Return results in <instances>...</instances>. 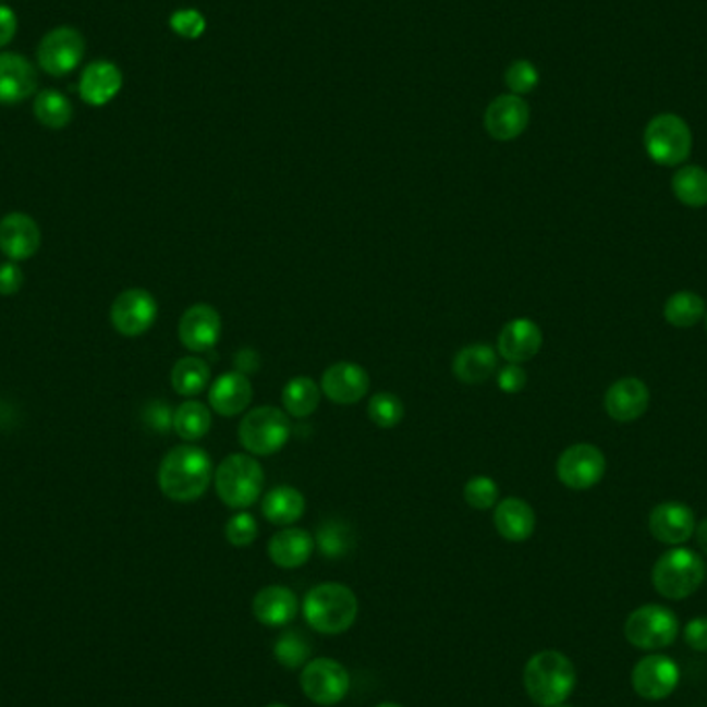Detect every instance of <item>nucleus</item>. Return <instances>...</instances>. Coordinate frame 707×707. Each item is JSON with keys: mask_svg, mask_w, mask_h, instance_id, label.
<instances>
[{"mask_svg": "<svg viewBox=\"0 0 707 707\" xmlns=\"http://www.w3.org/2000/svg\"><path fill=\"white\" fill-rule=\"evenodd\" d=\"M253 402V385L244 373H225L209 387V405L225 418L239 416Z\"/></svg>", "mask_w": 707, "mask_h": 707, "instance_id": "22", "label": "nucleus"}, {"mask_svg": "<svg viewBox=\"0 0 707 707\" xmlns=\"http://www.w3.org/2000/svg\"><path fill=\"white\" fill-rule=\"evenodd\" d=\"M495 527L509 543H526L536 529V513L524 499L509 497L495 507Z\"/></svg>", "mask_w": 707, "mask_h": 707, "instance_id": "25", "label": "nucleus"}, {"mask_svg": "<svg viewBox=\"0 0 707 707\" xmlns=\"http://www.w3.org/2000/svg\"><path fill=\"white\" fill-rule=\"evenodd\" d=\"M290 430V420L283 410L273 405H261L251 410L241 420L239 439L251 455L265 458L278 453L283 444L288 443Z\"/></svg>", "mask_w": 707, "mask_h": 707, "instance_id": "6", "label": "nucleus"}, {"mask_svg": "<svg viewBox=\"0 0 707 707\" xmlns=\"http://www.w3.org/2000/svg\"><path fill=\"white\" fill-rule=\"evenodd\" d=\"M672 193L687 207H706L707 170L702 166H683L672 176Z\"/></svg>", "mask_w": 707, "mask_h": 707, "instance_id": "32", "label": "nucleus"}, {"mask_svg": "<svg viewBox=\"0 0 707 707\" xmlns=\"http://www.w3.org/2000/svg\"><path fill=\"white\" fill-rule=\"evenodd\" d=\"M543 329L527 317L513 319L501 329L497 352L509 364H522L532 361L543 348Z\"/></svg>", "mask_w": 707, "mask_h": 707, "instance_id": "19", "label": "nucleus"}, {"mask_svg": "<svg viewBox=\"0 0 707 707\" xmlns=\"http://www.w3.org/2000/svg\"><path fill=\"white\" fill-rule=\"evenodd\" d=\"M282 404L292 418H308L321 404V387L310 377H294L283 387Z\"/></svg>", "mask_w": 707, "mask_h": 707, "instance_id": "29", "label": "nucleus"}, {"mask_svg": "<svg viewBox=\"0 0 707 707\" xmlns=\"http://www.w3.org/2000/svg\"><path fill=\"white\" fill-rule=\"evenodd\" d=\"M36 119L48 129H64L73 119V106L57 89H46L34 101Z\"/></svg>", "mask_w": 707, "mask_h": 707, "instance_id": "34", "label": "nucleus"}, {"mask_svg": "<svg viewBox=\"0 0 707 707\" xmlns=\"http://www.w3.org/2000/svg\"><path fill=\"white\" fill-rule=\"evenodd\" d=\"M15 32H17L15 13L9 7L0 4V48L15 38Z\"/></svg>", "mask_w": 707, "mask_h": 707, "instance_id": "45", "label": "nucleus"}, {"mask_svg": "<svg viewBox=\"0 0 707 707\" xmlns=\"http://www.w3.org/2000/svg\"><path fill=\"white\" fill-rule=\"evenodd\" d=\"M377 707H402V706H395V704H381V706Z\"/></svg>", "mask_w": 707, "mask_h": 707, "instance_id": "47", "label": "nucleus"}, {"mask_svg": "<svg viewBox=\"0 0 707 707\" xmlns=\"http://www.w3.org/2000/svg\"><path fill=\"white\" fill-rule=\"evenodd\" d=\"M82 34L73 27H57L44 36L38 48V62L41 69L54 77L69 75L83 59Z\"/></svg>", "mask_w": 707, "mask_h": 707, "instance_id": "13", "label": "nucleus"}, {"mask_svg": "<svg viewBox=\"0 0 707 707\" xmlns=\"http://www.w3.org/2000/svg\"><path fill=\"white\" fill-rule=\"evenodd\" d=\"M310 651H313L310 642L298 631L283 633L276 647H273V654H276L278 662L285 668H298L303 667L304 662H310L308 660Z\"/></svg>", "mask_w": 707, "mask_h": 707, "instance_id": "36", "label": "nucleus"}, {"mask_svg": "<svg viewBox=\"0 0 707 707\" xmlns=\"http://www.w3.org/2000/svg\"><path fill=\"white\" fill-rule=\"evenodd\" d=\"M665 317L672 327H693L706 317V301L695 292H676L665 304Z\"/></svg>", "mask_w": 707, "mask_h": 707, "instance_id": "33", "label": "nucleus"}, {"mask_svg": "<svg viewBox=\"0 0 707 707\" xmlns=\"http://www.w3.org/2000/svg\"><path fill=\"white\" fill-rule=\"evenodd\" d=\"M649 389L644 381L626 377L610 385L605 393V410L617 423H635L647 412Z\"/></svg>", "mask_w": 707, "mask_h": 707, "instance_id": "20", "label": "nucleus"}, {"mask_svg": "<svg viewBox=\"0 0 707 707\" xmlns=\"http://www.w3.org/2000/svg\"><path fill=\"white\" fill-rule=\"evenodd\" d=\"M304 619L325 635L344 633L358 617L356 594L344 584L315 586L304 598Z\"/></svg>", "mask_w": 707, "mask_h": 707, "instance_id": "3", "label": "nucleus"}, {"mask_svg": "<svg viewBox=\"0 0 707 707\" xmlns=\"http://www.w3.org/2000/svg\"><path fill=\"white\" fill-rule=\"evenodd\" d=\"M695 513L683 503L667 501L654 507L649 513V532L662 545H685L695 534Z\"/></svg>", "mask_w": 707, "mask_h": 707, "instance_id": "18", "label": "nucleus"}, {"mask_svg": "<svg viewBox=\"0 0 707 707\" xmlns=\"http://www.w3.org/2000/svg\"><path fill=\"white\" fill-rule=\"evenodd\" d=\"M267 707H288V706H280V704H276V706H267Z\"/></svg>", "mask_w": 707, "mask_h": 707, "instance_id": "48", "label": "nucleus"}, {"mask_svg": "<svg viewBox=\"0 0 707 707\" xmlns=\"http://www.w3.org/2000/svg\"><path fill=\"white\" fill-rule=\"evenodd\" d=\"M497 383L503 393H520L527 383L526 370L520 364H507L497 370Z\"/></svg>", "mask_w": 707, "mask_h": 707, "instance_id": "42", "label": "nucleus"}, {"mask_svg": "<svg viewBox=\"0 0 707 707\" xmlns=\"http://www.w3.org/2000/svg\"><path fill=\"white\" fill-rule=\"evenodd\" d=\"M23 271L15 261L0 264V296H13L23 288Z\"/></svg>", "mask_w": 707, "mask_h": 707, "instance_id": "43", "label": "nucleus"}, {"mask_svg": "<svg viewBox=\"0 0 707 707\" xmlns=\"http://www.w3.org/2000/svg\"><path fill=\"white\" fill-rule=\"evenodd\" d=\"M404 402L395 393H375L368 402V418L381 428H393L404 420Z\"/></svg>", "mask_w": 707, "mask_h": 707, "instance_id": "35", "label": "nucleus"}, {"mask_svg": "<svg viewBox=\"0 0 707 707\" xmlns=\"http://www.w3.org/2000/svg\"><path fill=\"white\" fill-rule=\"evenodd\" d=\"M304 695L317 706H336L350 691V674L340 662L331 658H317L306 662L301 674Z\"/></svg>", "mask_w": 707, "mask_h": 707, "instance_id": "11", "label": "nucleus"}, {"mask_svg": "<svg viewBox=\"0 0 707 707\" xmlns=\"http://www.w3.org/2000/svg\"><path fill=\"white\" fill-rule=\"evenodd\" d=\"M464 499L467 505L478 511H486L499 503V486L488 476H474L464 486Z\"/></svg>", "mask_w": 707, "mask_h": 707, "instance_id": "37", "label": "nucleus"}, {"mask_svg": "<svg viewBox=\"0 0 707 707\" xmlns=\"http://www.w3.org/2000/svg\"><path fill=\"white\" fill-rule=\"evenodd\" d=\"M41 244V232L36 220L27 214H9L0 220V253L9 261L32 259Z\"/></svg>", "mask_w": 707, "mask_h": 707, "instance_id": "15", "label": "nucleus"}, {"mask_svg": "<svg viewBox=\"0 0 707 707\" xmlns=\"http://www.w3.org/2000/svg\"><path fill=\"white\" fill-rule=\"evenodd\" d=\"M605 474L607 458L596 444H571L557 462V476L571 490L594 488L605 478Z\"/></svg>", "mask_w": 707, "mask_h": 707, "instance_id": "10", "label": "nucleus"}, {"mask_svg": "<svg viewBox=\"0 0 707 707\" xmlns=\"http://www.w3.org/2000/svg\"><path fill=\"white\" fill-rule=\"evenodd\" d=\"M685 642L695 651H707V617L688 621L685 626Z\"/></svg>", "mask_w": 707, "mask_h": 707, "instance_id": "44", "label": "nucleus"}, {"mask_svg": "<svg viewBox=\"0 0 707 707\" xmlns=\"http://www.w3.org/2000/svg\"><path fill=\"white\" fill-rule=\"evenodd\" d=\"M38 75L32 62L13 52L0 54V103H17L36 92Z\"/></svg>", "mask_w": 707, "mask_h": 707, "instance_id": "21", "label": "nucleus"}, {"mask_svg": "<svg viewBox=\"0 0 707 707\" xmlns=\"http://www.w3.org/2000/svg\"><path fill=\"white\" fill-rule=\"evenodd\" d=\"M315 550V538L301 527H285L271 536L267 545L269 559L282 569L303 566Z\"/></svg>", "mask_w": 707, "mask_h": 707, "instance_id": "24", "label": "nucleus"}, {"mask_svg": "<svg viewBox=\"0 0 707 707\" xmlns=\"http://www.w3.org/2000/svg\"><path fill=\"white\" fill-rule=\"evenodd\" d=\"M695 536H697V545L707 554V520H704L699 526L695 527Z\"/></svg>", "mask_w": 707, "mask_h": 707, "instance_id": "46", "label": "nucleus"}, {"mask_svg": "<svg viewBox=\"0 0 707 707\" xmlns=\"http://www.w3.org/2000/svg\"><path fill=\"white\" fill-rule=\"evenodd\" d=\"M211 478V460L207 451L195 444H179L170 449L158 470V485L163 497L176 503H193L202 499Z\"/></svg>", "mask_w": 707, "mask_h": 707, "instance_id": "1", "label": "nucleus"}, {"mask_svg": "<svg viewBox=\"0 0 707 707\" xmlns=\"http://www.w3.org/2000/svg\"><path fill=\"white\" fill-rule=\"evenodd\" d=\"M319 546L327 557H342L350 548V534L338 524L319 527Z\"/></svg>", "mask_w": 707, "mask_h": 707, "instance_id": "41", "label": "nucleus"}, {"mask_svg": "<svg viewBox=\"0 0 707 707\" xmlns=\"http://www.w3.org/2000/svg\"><path fill=\"white\" fill-rule=\"evenodd\" d=\"M706 580L704 559L688 548H672L665 552L651 571V582L660 596L668 600H685Z\"/></svg>", "mask_w": 707, "mask_h": 707, "instance_id": "5", "label": "nucleus"}, {"mask_svg": "<svg viewBox=\"0 0 707 707\" xmlns=\"http://www.w3.org/2000/svg\"><path fill=\"white\" fill-rule=\"evenodd\" d=\"M529 108L520 96H499L485 112L486 133L497 142H513L527 129Z\"/></svg>", "mask_w": 707, "mask_h": 707, "instance_id": "17", "label": "nucleus"}, {"mask_svg": "<svg viewBox=\"0 0 707 707\" xmlns=\"http://www.w3.org/2000/svg\"><path fill=\"white\" fill-rule=\"evenodd\" d=\"M259 534V526L255 522V517L251 513H236L228 520L225 524V540L232 546H239V548H244V546H251L255 543Z\"/></svg>", "mask_w": 707, "mask_h": 707, "instance_id": "39", "label": "nucleus"}, {"mask_svg": "<svg viewBox=\"0 0 707 707\" xmlns=\"http://www.w3.org/2000/svg\"><path fill=\"white\" fill-rule=\"evenodd\" d=\"M158 319V301L143 288H129L110 306V324L122 338H139Z\"/></svg>", "mask_w": 707, "mask_h": 707, "instance_id": "9", "label": "nucleus"}, {"mask_svg": "<svg viewBox=\"0 0 707 707\" xmlns=\"http://www.w3.org/2000/svg\"><path fill=\"white\" fill-rule=\"evenodd\" d=\"M170 27H172V32L176 36L186 38V40H195V38L203 36V32L207 27V21L197 9H181V11L172 13Z\"/></svg>", "mask_w": 707, "mask_h": 707, "instance_id": "40", "label": "nucleus"}, {"mask_svg": "<svg viewBox=\"0 0 707 707\" xmlns=\"http://www.w3.org/2000/svg\"><path fill=\"white\" fill-rule=\"evenodd\" d=\"M524 685L536 706H561L577 685V672L565 654L546 649L527 660Z\"/></svg>", "mask_w": 707, "mask_h": 707, "instance_id": "2", "label": "nucleus"}, {"mask_svg": "<svg viewBox=\"0 0 707 707\" xmlns=\"http://www.w3.org/2000/svg\"><path fill=\"white\" fill-rule=\"evenodd\" d=\"M172 426L182 441H199L211 428V412L202 402L188 400L174 410Z\"/></svg>", "mask_w": 707, "mask_h": 707, "instance_id": "31", "label": "nucleus"}, {"mask_svg": "<svg viewBox=\"0 0 707 707\" xmlns=\"http://www.w3.org/2000/svg\"><path fill=\"white\" fill-rule=\"evenodd\" d=\"M706 329H707V315H706Z\"/></svg>", "mask_w": 707, "mask_h": 707, "instance_id": "50", "label": "nucleus"}, {"mask_svg": "<svg viewBox=\"0 0 707 707\" xmlns=\"http://www.w3.org/2000/svg\"><path fill=\"white\" fill-rule=\"evenodd\" d=\"M554 707H571V706H565V704H561V706H554Z\"/></svg>", "mask_w": 707, "mask_h": 707, "instance_id": "49", "label": "nucleus"}, {"mask_svg": "<svg viewBox=\"0 0 707 707\" xmlns=\"http://www.w3.org/2000/svg\"><path fill=\"white\" fill-rule=\"evenodd\" d=\"M298 598L290 587L267 586L253 600V614L265 626H283L294 621Z\"/></svg>", "mask_w": 707, "mask_h": 707, "instance_id": "23", "label": "nucleus"}, {"mask_svg": "<svg viewBox=\"0 0 707 707\" xmlns=\"http://www.w3.org/2000/svg\"><path fill=\"white\" fill-rule=\"evenodd\" d=\"M451 368L462 383H485L499 370V352L486 344L465 345L455 354Z\"/></svg>", "mask_w": 707, "mask_h": 707, "instance_id": "26", "label": "nucleus"}, {"mask_svg": "<svg viewBox=\"0 0 707 707\" xmlns=\"http://www.w3.org/2000/svg\"><path fill=\"white\" fill-rule=\"evenodd\" d=\"M681 681V668L676 667L674 660L662 654H651L644 660H639L633 674L631 683L639 697L647 702H662L674 693Z\"/></svg>", "mask_w": 707, "mask_h": 707, "instance_id": "12", "label": "nucleus"}, {"mask_svg": "<svg viewBox=\"0 0 707 707\" xmlns=\"http://www.w3.org/2000/svg\"><path fill=\"white\" fill-rule=\"evenodd\" d=\"M679 635V617L667 607L646 605L633 610L625 623L626 642L644 651L672 646Z\"/></svg>", "mask_w": 707, "mask_h": 707, "instance_id": "8", "label": "nucleus"}, {"mask_svg": "<svg viewBox=\"0 0 707 707\" xmlns=\"http://www.w3.org/2000/svg\"><path fill=\"white\" fill-rule=\"evenodd\" d=\"M209 379H211L209 364L197 356H184L174 364V368L170 373V381H172L174 391L184 398H193V395L203 393L209 387Z\"/></svg>", "mask_w": 707, "mask_h": 707, "instance_id": "30", "label": "nucleus"}, {"mask_svg": "<svg viewBox=\"0 0 707 707\" xmlns=\"http://www.w3.org/2000/svg\"><path fill=\"white\" fill-rule=\"evenodd\" d=\"M538 71L529 61H515L509 64L505 71L507 87L513 92V96L529 94L538 85Z\"/></svg>", "mask_w": 707, "mask_h": 707, "instance_id": "38", "label": "nucleus"}, {"mask_svg": "<svg viewBox=\"0 0 707 707\" xmlns=\"http://www.w3.org/2000/svg\"><path fill=\"white\" fill-rule=\"evenodd\" d=\"M222 336V317L211 304H193L182 313L179 338L191 352H207L218 344Z\"/></svg>", "mask_w": 707, "mask_h": 707, "instance_id": "14", "label": "nucleus"}, {"mask_svg": "<svg viewBox=\"0 0 707 707\" xmlns=\"http://www.w3.org/2000/svg\"><path fill=\"white\" fill-rule=\"evenodd\" d=\"M370 389V377L361 364H331L321 377V391L333 404H358Z\"/></svg>", "mask_w": 707, "mask_h": 707, "instance_id": "16", "label": "nucleus"}, {"mask_svg": "<svg viewBox=\"0 0 707 707\" xmlns=\"http://www.w3.org/2000/svg\"><path fill=\"white\" fill-rule=\"evenodd\" d=\"M306 499L294 486L280 485L265 495L261 511L264 517L273 526H292L304 515Z\"/></svg>", "mask_w": 707, "mask_h": 707, "instance_id": "28", "label": "nucleus"}, {"mask_svg": "<svg viewBox=\"0 0 707 707\" xmlns=\"http://www.w3.org/2000/svg\"><path fill=\"white\" fill-rule=\"evenodd\" d=\"M647 156L662 166H679L691 156L693 133L687 122L676 114L651 119L644 133Z\"/></svg>", "mask_w": 707, "mask_h": 707, "instance_id": "7", "label": "nucleus"}, {"mask_svg": "<svg viewBox=\"0 0 707 707\" xmlns=\"http://www.w3.org/2000/svg\"><path fill=\"white\" fill-rule=\"evenodd\" d=\"M122 73L117 64L108 61L92 62L83 71L80 92L83 100L92 106H106L121 92Z\"/></svg>", "mask_w": 707, "mask_h": 707, "instance_id": "27", "label": "nucleus"}, {"mask_svg": "<svg viewBox=\"0 0 707 707\" xmlns=\"http://www.w3.org/2000/svg\"><path fill=\"white\" fill-rule=\"evenodd\" d=\"M216 492L232 509L255 505L264 492V467L251 453H232L214 474Z\"/></svg>", "mask_w": 707, "mask_h": 707, "instance_id": "4", "label": "nucleus"}]
</instances>
